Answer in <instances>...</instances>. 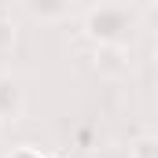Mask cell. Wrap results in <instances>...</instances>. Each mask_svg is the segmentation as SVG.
<instances>
[{"label":"cell","instance_id":"1","mask_svg":"<svg viewBox=\"0 0 158 158\" xmlns=\"http://www.w3.org/2000/svg\"><path fill=\"white\" fill-rule=\"evenodd\" d=\"M81 33L99 48H129L140 33V15L129 0H99L81 15Z\"/></svg>","mask_w":158,"mask_h":158},{"label":"cell","instance_id":"2","mask_svg":"<svg viewBox=\"0 0 158 158\" xmlns=\"http://www.w3.org/2000/svg\"><path fill=\"white\" fill-rule=\"evenodd\" d=\"M26 110V92L11 74H0V125L4 121H19Z\"/></svg>","mask_w":158,"mask_h":158},{"label":"cell","instance_id":"4","mask_svg":"<svg viewBox=\"0 0 158 158\" xmlns=\"http://www.w3.org/2000/svg\"><path fill=\"white\" fill-rule=\"evenodd\" d=\"M92 158H136V155H132V147H125V143H107V147H96Z\"/></svg>","mask_w":158,"mask_h":158},{"label":"cell","instance_id":"3","mask_svg":"<svg viewBox=\"0 0 158 158\" xmlns=\"http://www.w3.org/2000/svg\"><path fill=\"white\" fill-rule=\"evenodd\" d=\"M22 7L37 22H66L74 15V0H22Z\"/></svg>","mask_w":158,"mask_h":158}]
</instances>
